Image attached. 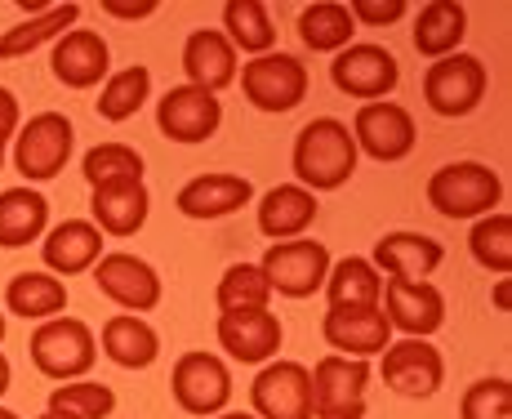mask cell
Returning a JSON list of instances; mask_svg holds the SVG:
<instances>
[{
	"label": "cell",
	"mask_w": 512,
	"mask_h": 419,
	"mask_svg": "<svg viewBox=\"0 0 512 419\" xmlns=\"http://www.w3.org/2000/svg\"><path fill=\"white\" fill-rule=\"evenodd\" d=\"M348 14H352V23H361V27H388V23L406 18V0H352Z\"/></svg>",
	"instance_id": "cell-40"
},
{
	"label": "cell",
	"mask_w": 512,
	"mask_h": 419,
	"mask_svg": "<svg viewBox=\"0 0 512 419\" xmlns=\"http://www.w3.org/2000/svg\"><path fill=\"white\" fill-rule=\"evenodd\" d=\"M379 357H383L379 362L383 384L401 397H432L446 384V357L428 339H392Z\"/></svg>",
	"instance_id": "cell-15"
},
{
	"label": "cell",
	"mask_w": 512,
	"mask_h": 419,
	"mask_svg": "<svg viewBox=\"0 0 512 419\" xmlns=\"http://www.w3.org/2000/svg\"><path fill=\"white\" fill-rule=\"evenodd\" d=\"M214 419H259V415H245V411H223V415H214Z\"/></svg>",
	"instance_id": "cell-45"
},
{
	"label": "cell",
	"mask_w": 512,
	"mask_h": 419,
	"mask_svg": "<svg viewBox=\"0 0 512 419\" xmlns=\"http://www.w3.org/2000/svg\"><path fill=\"white\" fill-rule=\"evenodd\" d=\"M18 125H23V112H18L14 90H5V85H0V139L9 143L18 134Z\"/></svg>",
	"instance_id": "cell-41"
},
{
	"label": "cell",
	"mask_w": 512,
	"mask_h": 419,
	"mask_svg": "<svg viewBox=\"0 0 512 419\" xmlns=\"http://www.w3.org/2000/svg\"><path fill=\"white\" fill-rule=\"evenodd\" d=\"M308 67L299 63L294 54H259L250 63H241V94L250 99V107L268 116H285L294 112L303 99H308Z\"/></svg>",
	"instance_id": "cell-7"
},
{
	"label": "cell",
	"mask_w": 512,
	"mask_h": 419,
	"mask_svg": "<svg viewBox=\"0 0 512 419\" xmlns=\"http://www.w3.org/2000/svg\"><path fill=\"white\" fill-rule=\"evenodd\" d=\"M441 259H446L441 241L423 237V232H383L370 255L374 268L397 281H428L441 268Z\"/></svg>",
	"instance_id": "cell-23"
},
{
	"label": "cell",
	"mask_w": 512,
	"mask_h": 419,
	"mask_svg": "<svg viewBox=\"0 0 512 419\" xmlns=\"http://www.w3.org/2000/svg\"><path fill=\"white\" fill-rule=\"evenodd\" d=\"M321 335L339 357H379L392 344V326L383 317V308H330L321 321Z\"/></svg>",
	"instance_id": "cell-20"
},
{
	"label": "cell",
	"mask_w": 512,
	"mask_h": 419,
	"mask_svg": "<svg viewBox=\"0 0 512 419\" xmlns=\"http://www.w3.org/2000/svg\"><path fill=\"white\" fill-rule=\"evenodd\" d=\"M459 419H512V384L504 375L477 379L459 402Z\"/></svg>",
	"instance_id": "cell-39"
},
{
	"label": "cell",
	"mask_w": 512,
	"mask_h": 419,
	"mask_svg": "<svg viewBox=\"0 0 512 419\" xmlns=\"http://www.w3.org/2000/svg\"><path fill=\"white\" fill-rule=\"evenodd\" d=\"M49 411L72 419H112L116 393L107 384H94V379H72V384H58L49 393Z\"/></svg>",
	"instance_id": "cell-38"
},
{
	"label": "cell",
	"mask_w": 512,
	"mask_h": 419,
	"mask_svg": "<svg viewBox=\"0 0 512 419\" xmlns=\"http://www.w3.org/2000/svg\"><path fill=\"white\" fill-rule=\"evenodd\" d=\"M272 286L263 277L259 263H232L219 277V290H214V304L219 313H245V308H268Z\"/></svg>",
	"instance_id": "cell-36"
},
{
	"label": "cell",
	"mask_w": 512,
	"mask_h": 419,
	"mask_svg": "<svg viewBox=\"0 0 512 419\" xmlns=\"http://www.w3.org/2000/svg\"><path fill=\"white\" fill-rule=\"evenodd\" d=\"M98 344H103L107 362H116L121 370H147V366H156V357H161V335H156V326L143 321L139 313L107 317Z\"/></svg>",
	"instance_id": "cell-26"
},
{
	"label": "cell",
	"mask_w": 512,
	"mask_h": 419,
	"mask_svg": "<svg viewBox=\"0 0 512 419\" xmlns=\"http://www.w3.org/2000/svg\"><path fill=\"white\" fill-rule=\"evenodd\" d=\"M183 72H187V85L205 94H219L236 81V50L228 45V36L219 27H201L183 41Z\"/></svg>",
	"instance_id": "cell-24"
},
{
	"label": "cell",
	"mask_w": 512,
	"mask_h": 419,
	"mask_svg": "<svg viewBox=\"0 0 512 419\" xmlns=\"http://www.w3.org/2000/svg\"><path fill=\"white\" fill-rule=\"evenodd\" d=\"M317 210H321L317 192L299 188V183H277L259 201V232L268 241H294L317 223Z\"/></svg>",
	"instance_id": "cell-25"
},
{
	"label": "cell",
	"mask_w": 512,
	"mask_h": 419,
	"mask_svg": "<svg viewBox=\"0 0 512 419\" xmlns=\"http://www.w3.org/2000/svg\"><path fill=\"white\" fill-rule=\"evenodd\" d=\"M41 259H45V272H54V277L90 272L103 259V232L90 219H63L58 228H49L41 237Z\"/></svg>",
	"instance_id": "cell-22"
},
{
	"label": "cell",
	"mask_w": 512,
	"mask_h": 419,
	"mask_svg": "<svg viewBox=\"0 0 512 419\" xmlns=\"http://www.w3.org/2000/svg\"><path fill=\"white\" fill-rule=\"evenodd\" d=\"M49 67H54V81L67 85V90H94L112 76V50L90 27H72L67 36L54 41Z\"/></svg>",
	"instance_id": "cell-17"
},
{
	"label": "cell",
	"mask_w": 512,
	"mask_h": 419,
	"mask_svg": "<svg viewBox=\"0 0 512 419\" xmlns=\"http://www.w3.org/2000/svg\"><path fill=\"white\" fill-rule=\"evenodd\" d=\"M357 143H352V130L339 121V116H317L299 130L290 152L294 165V183L308 192H339L343 183L357 174Z\"/></svg>",
	"instance_id": "cell-1"
},
{
	"label": "cell",
	"mask_w": 512,
	"mask_h": 419,
	"mask_svg": "<svg viewBox=\"0 0 512 419\" xmlns=\"http://www.w3.org/2000/svg\"><path fill=\"white\" fill-rule=\"evenodd\" d=\"M352 143H357V152H366L370 161L397 165V161H406L419 143L415 116L392 99L361 103L357 116H352Z\"/></svg>",
	"instance_id": "cell-10"
},
{
	"label": "cell",
	"mask_w": 512,
	"mask_h": 419,
	"mask_svg": "<svg viewBox=\"0 0 512 419\" xmlns=\"http://www.w3.org/2000/svg\"><path fill=\"white\" fill-rule=\"evenodd\" d=\"M330 250L321 241L294 237V241H272L268 255L259 259L263 277H268L272 295L285 299H312L330 277Z\"/></svg>",
	"instance_id": "cell-9"
},
{
	"label": "cell",
	"mask_w": 512,
	"mask_h": 419,
	"mask_svg": "<svg viewBox=\"0 0 512 419\" xmlns=\"http://www.w3.org/2000/svg\"><path fill=\"white\" fill-rule=\"evenodd\" d=\"M219 348L241 366H263L281 348V321L268 308H245V313H219Z\"/></svg>",
	"instance_id": "cell-18"
},
{
	"label": "cell",
	"mask_w": 512,
	"mask_h": 419,
	"mask_svg": "<svg viewBox=\"0 0 512 419\" xmlns=\"http://www.w3.org/2000/svg\"><path fill=\"white\" fill-rule=\"evenodd\" d=\"M103 14L121 18V23H139V18L156 14V0H139V5H121V0H103Z\"/></svg>",
	"instance_id": "cell-42"
},
{
	"label": "cell",
	"mask_w": 512,
	"mask_h": 419,
	"mask_svg": "<svg viewBox=\"0 0 512 419\" xmlns=\"http://www.w3.org/2000/svg\"><path fill=\"white\" fill-rule=\"evenodd\" d=\"M495 308H499V313H508V281L504 277L495 281Z\"/></svg>",
	"instance_id": "cell-43"
},
{
	"label": "cell",
	"mask_w": 512,
	"mask_h": 419,
	"mask_svg": "<svg viewBox=\"0 0 512 419\" xmlns=\"http://www.w3.org/2000/svg\"><path fill=\"white\" fill-rule=\"evenodd\" d=\"M76 18H81V5H54V9H41V14L23 18L18 27H9V32H0V63H18V58L36 54L41 45L58 41V36H67L76 27Z\"/></svg>",
	"instance_id": "cell-29"
},
{
	"label": "cell",
	"mask_w": 512,
	"mask_h": 419,
	"mask_svg": "<svg viewBox=\"0 0 512 419\" xmlns=\"http://www.w3.org/2000/svg\"><path fill=\"white\" fill-rule=\"evenodd\" d=\"M312 375V419H361L370 402V379L374 370L361 357L326 353Z\"/></svg>",
	"instance_id": "cell-6"
},
{
	"label": "cell",
	"mask_w": 512,
	"mask_h": 419,
	"mask_svg": "<svg viewBox=\"0 0 512 419\" xmlns=\"http://www.w3.org/2000/svg\"><path fill=\"white\" fill-rule=\"evenodd\" d=\"M90 214L94 228L103 237H134L143 232L147 214H152V192H147L143 179H121V183H103V188H90Z\"/></svg>",
	"instance_id": "cell-19"
},
{
	"label": "cell",
	"mask_w": 512,
	"mask_h": 419,
	"mask_svg": "<svg viewBox=\"0 0 512 419\" xmlns=\"http://www.w3.org/2000/svg\"><path fill=\"white\" fill-rule=\"evenodd\" d=\"M250 406L259 419H312V375L303 362H272L259 366L250 384Z\"/></svg>",
	"instance_id": "cell-11"
},
{
	"label": "cell",
	"mask_w": 512,
	"mask_h": 419,
	"mask_svg": "<svg viewBox=\"0 0 512 419\" xmlns=\"http://www.w3.org/2000/svg\"><path fill=\"white\" fill-rule=\"evenodd\" d=\"M32 353L36 370L45 379H58V384H72V379H85L98 362V339L94 330L85 326L81 317H49L32 330Z\"/></svg>",
	"instance_id": "cell-3"
},
{
	"label": "cell",
	"mask_w": 512,
	"mask_h": 419,
	"mask_svg": "<svg viewBox=\"0 0 512 419\" xmlns=\"http://www.w3.org/2000/svg\"><path fill=\"white\" fill-rule=\"evenodd\" d=\"M490 90V72L477 54H450V58H437L428 63L423 72V103L428 112L446 116V121H459V116H472L481 107Z\"/></svg>",
	"instance_id": "cell-4"
},
{
	"label": "cell",
	"mask_w": 512,
	"mask_h": 419,
	"mask_svg": "<svg viewBox=\"0 0 512 419\" xmlns=\"http://www.w3.org/2000/svg\"><path fill=\"white\" fill-rule=\"evenodd\" d=\"M219 125H223L219 94H205V90H196V85H174V90H165L161 99H156V130L170 143L192 148V143L214 139Z\"/></svg>",
	"instance_id": "cell-13"
},
{
	"label": "cell",
	"mask_w": 512,
	"mask_h": 419,
	"mask_svg": "<svg viewBox=\"0 0 512 419\" xmlns=\"http://www.w3.org/2000/svg\"><path fill=\"white\" fill-rule=\"evenodd\" d=\"M464 36H468V9L455 5V0H432V5L419 9L410 41H415V50L423 58H432V63H437V58L459 54Z\"/></svg>",
	"instance_id": "cell-28"
},
{
	"label": "cell",
	"mask_w": 512,
	"mask_h": 419,
	"mask_svg": "<svg viewBox=\"0 0 512 419\" xmlns=\"http://www.w3.org/2000/svg\"><path fill=\"white\" fill-rule=\"evenodd\" d=\"M36 419H72V415H58V411H45V415H36Z\"/></svg>",
	"instance_id": "cell-46"
},
{
	"label": "cell",
	"mask_w": 512,
	"mask_h": 419,
	"mask_svg": "<svg viewBox=\"0 0 512 419\" xmlns=\"http://www.w3.org/2000/svg\"><path fill=\"white\" fill-rule=\"evenodd\" d=\"M223 36H228L232 50L254 58L272 54V45H277V27H272L263 0H228L223 5Z\"/></svg>",
	"instance_id": "cell-33"
},
{
	"label": "cell",
	"mask_w": 512,
	"mask_h": 419,
	"mask_svg": "<svg viewBox=\"0 0 512 419\" xmlns=\"http://www.w3.org/2000/svg\"><path fill=\"white\" fill-rule=\"evenodd\" d=\"M352 36H357V23H352L348 5H339V0H317V5H308L299 14V41L308 45L312 54L348 50Z\"/></svg>",
	"instance_id": "cell-32"
},
{
	"label": "cell",
	"mask_w": 512,
	"mask_h": 419,
	"mask_svg": "<svg viewBox=\"0 0 512 419\" xmlns=\"http://www.w3.org/2000/svg\"><path fill=\"white\" fill-rule=\"evenodd\" d=\"M326 299L330 308H379L383 299V272L374 268L370 259L348 255L339 263H330V277H326Z\"/></svg>",
	"instance_id": "cell-31"
},
{
	"label": "cell",
	"mask_w": 512,
	"mask_h": 419,
	"mask_svg": "<svg viewBox=\"0 0 512 419\" xmlns=\"http://www.w3.org/2000/svg\"><path fill=\"white\" fill-rule=\"evenodd\" d=\"M499 201H504V179L481 161H450L428 179V206L441 219H481Z\"/></svg>",
	"instance_id": "cell-2"
},
{
	"label": "cell",
	"mask_w": 512,
	"mask_h": 419,
	"mask_svg": "<svg viewBox=\"0 0 512 419\" xmlns=\"http://www.w3.org/2000/svg\"><path fill=\"white\" fill-rule=\"evenodd\" d=\"M49 232V201L36 188L0 192V250H23Z\"/></svg>",
	"instance_id": "cell-27"
},
{
	"label": "cell",
	"mask_w": 512,
	"mask_h": 419,
	"mask_svg": "<svg viewBox=\"0 0 512 419\" xmlns=\"http://www.w3.org/2000/svg\"><path fill=\"white\" fill-rule=\"evenodd\" d=\"M0 344H5V313H0Z\"/></svg>",
	"instance_id": "cell-49"
},
{
	"label": "cell",
	"mask_w": 512,
	"mask_h": 419,
	"mask_svg": "<svg viewBox=\"0 0 512 419\" xmlns=\"http://www.w3.org/2000/svg\"><path fill=\"white\" fill-rule=\"evenodd\" d=\"M9 379H14V370H9V357L0 353V397L9 393Z\"/></svg>",
	"instance_id": "cell-44"
},
{
	"label": "cell",
	"mask_w": 512,
	"mask_h": 419,
	"mask_svg": "<svg viewBox=\"0 0 512 419\" xmlns=\"http://www.w3.org/2000/svg\"><path fill=\"white\" fill-rule=\"evenodd\" d=\"M383 317L392 330H401L406 339H428L446 326V295L432 281H383V299H379Z\"/></svg>",
	"instance_id": "cell-16"
},
{
	"label": "cell",
	"mask_w": 512,
	"mask_h": 419,
	"mask_svg": "<svg viewBox=\"0 0 512 419\" xmlns=\"http://www.w3.org/2000/svg\"><path fill=\"white\" fill-rule=\"evenodd\" d=\"M330 81H334V90L348 94V99L379 103V99H388V94L397 90L401 63L392 58V50H383V45H357L352 41L348 50L334 54Z\"/></svg>",
	"instance_id": "cell-12"
},
{
	"label": "cell",
	"mask_w": 512,
	"mask_h": 419,
	"mask_svg": "<svg viewBox=\"0 0 512 419\" xmlns=\"http://www.w3.org/2000/svg\"><path fill=\"white\" fill-rule=\"evenodd\" d=\"M170 393L179 402V411L196 419H214L228 411L232 402V370L219 353H183L170 370Z\"/></svg>",
	"instance_id": "cell-8"
},
{
	"label": "cell",
	"mask_w": 512,
	"mask_h": 419,
	"mask_svg": "<svg viewBox=\"0 0 512 419\" xmlns=\"http://www.w3.org/2000/svg\"><path fill=\"white\" fill-rule=\"evenodd\" d=\"M81 174L90 188L121 183V179H143V152L130 148V143H98V148L85 152Z\"/></svg>",
	"instance_id": "cell-37"
},
{
	"label": "cell",
	"mask_w": 512,
	"mask_h": 419,
	"mask_svg": "<svg viewBox=\"0 0 512 419\" xmlns=\"http://www.w3.org/2000/svg\"><path fill=\"white\" fill-rule=\"evenodd\" d=\"M0 170H5V139H0Z\"/></svg>",
	"instance_id": "cell-48"
},
{
	"label": "cell",
	"mask_w": 512,
	"mask_h": 419,
	"mask_svg": "<svg viewBox=\"0 0 512 419\" xmlns=\"http://www.w3.org/2000/svg\"><path fill=\"white\" fill-rule=\"evenodd\" d=\"M90 272H94V286L103 290L116 308H125V313H152L165 295L156 268L147 259L130 255V250H112V255H103Z\"/></svg>",
	"instance_id": "cell-14"
},
{
	"label": "cell",
	"mask_w": 512,
	"mask_h": 419,
	"mask_svg": "<svg viewBox=\"0 0 512 419\" xmlns=\"http://www.w3.org/2000/svg\"><path fill=\"white\" fill-rule=\"evenodd\" d=\"M76 148V125L63 112H36L14 134V170L27 183H49L67 170Z\"/></svg>",
	"instance_id": "cell-5"
},
{
	"label": "cell",
	"mask_w": 512,
	"mask_h": 419,
	"mask_svg": "<svg viewBox=\"0 0 512 419\" xmlns=\"http://www.w3.org/2000/svg\"><path fill=\"white\" fill-rule=\"evenodd\" d=\"M468 250L486 272L508 277L512 272V214H504V210L481 214L468 232Z\"/></svg>",
	"instance_id": "cell-35"
},
{
	"label": "cell",
	"mask_w": 512,
	"mask_h": 419,
	"mask_svg": "<svg viewBox=\"0 0 512 419\" xmlns=\"http://www.w3.org/2000/svg\"><path fill=\"white\" fill-rule=\"evenodd\" d=\"M254 201V183L245 179V174H228V170H214V174H196V179H187L179 188V197H174V206L187 219H223V214L241 210Z\"/></svg>",
	"instance_id": "cell-21"
},
{
	"label": "cell",
	"mask_w": 512,
	"mask_h": 419,
	"mask_svg": "<svg viewBox=\"0 0 512 419\" xmlns=\"http://www.w3.org/2000/svg\"><path fill=\"white\" fill-rule=\"evenodd\" d=\"M0 419H18L14 411H9V406H0Z\"/></svg>",
	"instance_id": "cell-47"
},
{
	"label": "cell",
	"mask_w": 512,
	"mask_h": 419,
	"mask_svg": "<svg viewBox=\"0 0 512 419\" xmlns=\"http://www.w3.org/2000/svg\"><path fill=\"white\" fill-rule=\"evenodd\" d=\"M147 99H152V72H147L143 63H130L103 81V90H98V99H94V112L103 116V121L121 125V121H130V116H139V107Z\"/></svg>",
	"instance_id": "cell-34"
},
{
	"label": "cell",
	"mask_w": 512,
	"mask_h": 419,
	"mask_svg": "<svg viewBox=\"0 0 512 419\" xmlns=\"http://www.w3.org/2000/svg\"><path fill=\"white\" fill-rule=\"evenodd\" d=\"M5 308L23 321H49L63 317L67 308V286L54 272H18L5 286Z\"/></svg>",
	"instance_id": "cell-30"
}]
</instances>
